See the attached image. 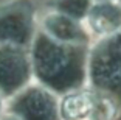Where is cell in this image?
<instances>
[{"mask_svg": "<svg viewBox=\"0 0 121 120\" xmlns=\"http://www.w3.org/2000/svg\"><path fill=\"white\" fill-rule=\"evenodd\" d=\"M89 47L57 42L37 28L28 47L34 80L59 95L87 86Z\"/></svg>", "mask_w": 121, "mask_h": 120, "instance_id": "1", "label": "cell"}, {"mask_svg": "<svg viewBox=\"0 0 121 120\" xmlns=\"http://www.w3.org/2000/svg\"><path fill=\"white\" fill-rule=\"evenodd\" d=\"M87 84L109 95L121 109V31L90 44Z\"/></svg>", "mask_w": 121, "mask_h": 120, "instance_id": "2", "label": "cell"}, {"mask_svg": "<svg viewBox=\"0 0 121 120\" xmlns=\"http://www.w3.org/2000/svg\"><path fill=\"white\" fill-rule=\"evenodd\" d=\"M59 112L60 120H118L121 109L109 95L87 84L60 94Z\"/></svg>", "mask_w": 121, "mask_h": 120, "instance_id": "3", "label": "cell"}, {"mask_svg": "<svg viewBox=\"0 0 121 120\" xmlns=\"http://www.w3.org/2000/svg\"><path fill=\"white\" fill-rule=\"evenodd\" d=\"M60 95L33 78L20 91L6 98L5 112L20 120H60Z\"/></svg>", "mask_w": 121, "mask_h": 120, "instance_id": "4", "label": "cell"}, {"mask_svg": "<svg viewBox=\"0 0 121 120\" xmlns=\"http://www.w3.org/2000/svg\"><path fill=\"white\" fill-rule=\"evenodd\" d=\"M37 14L23 0L0 5V44L30 47L37 33Z\"/></svg>", "mask_w": 121, "mask_h": 120, "instance_id": "5", "label": "cell"}, {"mask_svg": "<svg viewBox=\"0 0 121 120\" xmlns=\"http://www.w3.org/2000/svg\"><path fill=\"white\" fill-rule=\"evenodd\" d=\"M33 78L28 47L0 44V92L8 98Z\"/></svg>", "mask_w": 121, "mask_h": 120, "instance_id": "6", "label": "cell"}, {"mask_svg": "<svg viewBox=\"0 0 121 120\" xmlns=\"http://www.w3.org/2000/svg\"><path fill=\"white\" fill-rule=\"evenodd\" d=\"M37 28L48 38L62 44H71V45L92 44V39L81 19L65 14L51 6L37 14Z\"/></svg>", "mask_w": 121, "mask_h": 120, "instance_id": "7", "label": "cell"}, {"mask_svg": "<svg viewBox=\"0 0 121 120\" xmlns=\"http://www.w3.org/2000/svg\"><path fill=\"white\" fill-rule=\"evenodd\" d=\"M82 24L92 42L121 31V2L120 0L92 2L86 16L82 17Z\"/></svg>", "mask_w": 121, "mask_h": 120, "instance_id": "8", "label": "cell"}, {"mask_svg": "<svg viewBox=\"0 0 121 120\" xmlns=\"http://www.w3.org/2000/svg\"><path fill=\"white\" fill-rule=\"evenodd\" d=\"M90 5H92V0H54L51 8H56L65 14H70L82 20Z\"/></svg>", "mask_w": 121, "mask_h": 120, "instance_id": "9", "label": "cell"}, {"mask_svg": "<svg viewBox=\"0 0 121 120\" xmlns=\"http://www.w3.org/2000/svg\"><path fill=\"white\" fill-rule=\"evenodd\" d=\"M5 106H6V97L0 92V117L5 114Z\"/></svg>", "mask_w": 121, "mask_h": 120, "instance_id": "10", "label": "cell"}, {"mask_svg": "<svg viewBox=\"0 0 121 120\" xmlns=\"http://www.w3.org/2000/svg\"><path fill=\"white\" fill-rule=\"evenodd\" d=\"M0 120H20V119L16 117V115H13V114H9V112H5L3 115L0 117Z\"/></svg>", "mask_w": 121, "mask_h": 120, "instance_id": "11", "label": "cell"}, {"mask_svg": "<svg viewBox=\"0 0 121 120\" xmlns=\"http://www.w3.org/2000/svg\"><path fill=\"white\" fill-rule=\"evenodd\" d=\"M92 2H104V0H92Z\"/></svg>", "mask_w": 121, "mask_h": 120, "instance_id": "12", "label": "cell"}, {"mask_svg": "<svg viewBox=\"0 0 121 120\" xmlns=\"http://www.w3.org/2000/svg\"><path fill=\"white\" fill-rule=\"evenodd\" d=\"M120 2H121V0H120Z\"/></svg>", "mask_w": 121, "mask_h": 120, "instance_id": "13", "label": "cell"}]
</instances>
